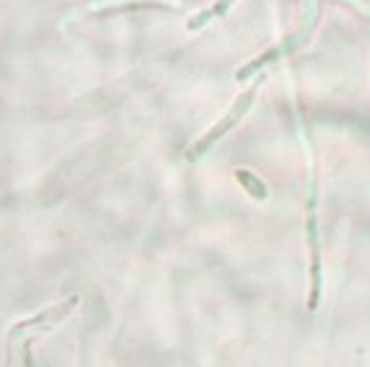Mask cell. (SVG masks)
Segmentation results:
<instances>
[{
  "label": "cell",
  "mask_w": 370,
  "mask_h": 367,
  "mask_svg": "<svg viewBox=\"0 0 370 367\" xmlns=\"http://www.w3.org/2000/svg\"><path fill=\"white\" fill-rule=\"evenodd\" d=\"M238 177H240V183L246 185L249 190H254V196H257V199H263V196H265V188H263V183H257V180H254V177H249L246 172H238Z\"/></svg>",
  "instance_id": "cell-5"
},
{
  "label": "cell",
  "mask_w": 370,
  "mask_h": 367,
  "mask_svg": "<svg viewBox=\"0 0 370 367\" xmlns=\"http://www.w3.org/2000/svg\"><path fill=\"white\" fill-rule=\"evenodd\" d=\"M312 28H315V3H312V0H307V17H304V25H301V30H296V33H293L288 42H282V44H276V47H271L268 53H263L260 58H254L249 66H243V69L238 72V80H246V78H249V75H254L257 69H263V66H268V64L279 61L282 55L293 53L296 47H301V44L310 39Z\"/></svg>",
  "instance_id": "cell-2"
},
{
  "label": "cell",
  "mask_w": 370,
  "mask_h": 367,
  "mask_svg": "<svg viewBox=\"0 0 370 367\" xmlns=\"http://www.w3.org/2000/svg\"><path fill=\"white\" fill-rule=\"evenodd\" d=\"M80 304V298L78 296H69V298H64L61 304H53V307H44L42 312H36L33 318H25V321H19V323H14L11 326V332H8V337H6V346H11V343H17L22 334H28V332H47V329H53L55 323H61L75 307Z\"/></svg>",
  "instance_id": "cell-1"
},
{
  "label": "cell",
  "mask_w": 370,
  "mask_h": 367,
  "mask_svg": "<svg viewBox=\"0 0 370 367\" xmlns=\"http://www.w3.org/2000/svg\"><path fill=\"white\" fill-rule=\"evenodd\" d=\"M254 97H257V86H252V89H249V91H246V94H243V97L232 105V111H229V114H227V116H224V119H221V122H218V125H215V127H213L204 138H199V141L193 144V150L188 152V161H196V158H199V155H204V152H207V150H210V147H213V144H215L224 133H229V130L240 122V116L249 111V105L254 102Z\"/></svg>",
  "instance_id": "cell-3"
},
{
  "label": "cell",
  "mask_w": 370,
  "mask_h": 367,
  "mask_svg": "<svg viewBox=\"0 0 370 367\" xmlns=\"http://www.w3.org/2000/svg\"><path fill=\"white\" fill-rule=\"evenodd\" d=\"M229 6H232V0H218V3L213 6V8H207V11H202V14L196 17V19H191V22H188V28L193 30V28H199V25H204L207 19H213V17H221V14H224V11L229 8Z\"/></svg>",
  "instance_id": "cell-4"
}]
</instances>
